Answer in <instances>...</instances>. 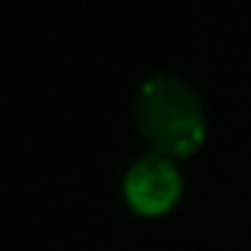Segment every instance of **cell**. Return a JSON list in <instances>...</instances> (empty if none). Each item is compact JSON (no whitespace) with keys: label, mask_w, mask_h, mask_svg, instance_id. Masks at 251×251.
I'll list each match as a JSON object with an SVG mask.
<instances>
[{"label":"cell","mask_w":251,"mask_h":251,"mask_svg":"<svg viewBox=\"0 0 251 251\" xmlns=\"http://www.w3.org/2000/svg\"><path fill=\"white\" fill-rule=\"evenodd\" d=\"M141 135L162 157H186L205 138V108L189 81L157 73L141 84L132 103Z\"/></svg>","instance_id":"6da1fadb"},{"label":"cell","mask_w":251,"mask_h":251,"mask_svg":"<svg viewBox=\"0 0 251 251\" xmlns=\"http://www.w3.org/2000/svg\"><path fill=\"white\" fill-rule=\"evenodd\" d=\"M181 195V173L170 157L146 154L135 159L125 176V197L138 213H165Z\"/></svg>","instance_id":"7a4b0ae2"}]
</instances>
